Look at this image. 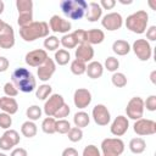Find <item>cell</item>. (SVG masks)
<instances>
[{
  "label": "cell",
  "mask_w": 156,
  "mask_h": 156,
  "mask_svg": "<svg viewBox=\"0 0 156 156\" xmlns=\"http://www.w3.org/2000/svg\"><path fill=\"white\" fill-rule=\"evenodd\" d=\"M12 84L22 93H30L37 88V80L27 68L18 67L11 74Z\"/></svg>",
  "instance_id": "obj_1"
},
{
  "label": "cell",
  "mask_w": 156,
  "mask_h": 156,
  "mask_svg": "<svg viewBox=\"0 0 156 156\" xmlns=\"http://www.w3.org/2000/svg\"><path fill=\"white\" fill-rule=\"evenodd\" d=\"M60 9L71 20H80L85 16L88 2L85 0H61Z\"/></svg>",
  "instance_id": "obj_2"
},
{
  "label": "cell",
  "mask_w": 156,
  "mask_h": 156,
  "mask_svg": "<svg viewBox=\"0 0 156 156\" xmlns=\"http://www.w3.org/2000/svg\"><path fill=\"white\" fill-rule=\"evenodd\" d=\"M49 24L44 21L32 22L29 26L20 28V35L24 41H34L39 38L49 37Z\"/></svg>",
  "instance_id": "obj_3"
},
{
  "label": "cell",
  "mask_w": 156,
  "mask_h": 156,
  "mask_svg": "<svg viewBox=\"0 0 156 156\" xmlns=\"http://www.w3.org/2000/svg\"><path fill=\"white\" fill-rule=\"evenodd\" d=\"M149 22V15L144 10H139L132 15H129L126 20V27L133 33L143 34L146 30Z\"/></svg>",
  "instance_id": "obj_4"
},
{
  "label": "cell",
  "mask_w": 156,
  "mask_h": 156,
  "mask_svg": "<svg viewBox=\"0 0 156 156\" xmlns=\"http://www.w3.org/2000/svg\"><path fill=\"white\" fill-rule=\"evenodd\" d=\"M144 108H145L144 100L140 96H134L127 104V107H126L127 117L130 119H134V121L140 119L144 115Z\"/></svg>",
  "instance_id": "obj_5"
},
{
  "label": "cell",
  "mask_w": 156,
  "mask_h": 156,
  "mask_svg": "<svg viewBox=\"0 0 156 156\" xmlns=\"http://www.w3.org/2000/svg\"><path fill=\"white\" fill-rule=\"evenodd\" d=\"M102 154L119 156L124 151V143L118 138H106L101 143Z\"/></svg>",
  "instance_id": "obj_6"
},
{
  "label": "cell",
  "mask_w": 156,
  "mask_h": 156,
  "mask_svg": "<svg viewBox=\"0 0 156 156\" xmlns=\"http://www.w3.org/2000/svg\"><path fill=\"white\" fill-rule=\"evenodd\" d=\"M130 49H133L134 54L140 61H147L152 55L151 45L146 39H136Z\"/></svg>",
  "instance_id": "obj_7"
},
{
  "label": "cell",
  "mask_w": 156,
  "mask_h": 156,
  "mask_svg": "<svg viewBox=\"0 0 156 156\" xmlns=\"http://www.w3.org/2000/svg\"><path fill=\"white\" fill-rule=\"evenodd\" d=\"M133 129L138 135H152L156 133V122L152 119L140 118L135 121Z\"/></svg>",
  "instance_id": "obj_8"
},
{
  "label": "cell",
  "mask_w": 156,
  "mask_h": 156,
  "mask_svg": "<svg viewBox=\"0 0 156 156\" xmlns=\"http://www.w3.org/2000/svg\"><path fill=\"white\" fill-rule=\"evenodd\" d=\"M101 24L107 30H117L122 27L123 18H122L121 13H118V12H110L102 17Z\"/></svg>",
  "instance_id": "obj_9"
},
{
  "label": "cell",
  "mask_w": 156,
  "mask_h": 156,
  "mask_svg": "<svg viewBox=\"0 0 156 156\" xmlns=\"http://www.w3.org/2000/svg\"><path fill=\"white\" fill-rule=\"evenodd\" d=\"M65 104V100L62 95L60 94H52L44 105V112L48 117H54V115L57 112V110Z\"/></svg>",
  "instance_id": "obj_10"
},
{
  "label": "cell",
  "mask_w": 156,
  "mask_h": 156,
  "mask_svg": "<svg viewBox=\"0 0 156 156\" xmlns=\"http://www.w3.org/2000/svg\"><path fill=\"white\" fill-rule=\"evenodd\" d=\"M71 27H72L71 22L65 20V18H62V17H60L58 15H54L49 21V28H50V30H52L55 33L66 34V33L69 32Z\"/></svg>",
  "instance_id": "obj_11"
},
{
  "label": "cell",
  "mask_w": 156,
  "mask_h": 156,
  "mask_svg": "<svg viewBox=\"0 0 156 156\" xmlns=\"http://www.w3.org/2000/svg\"><path fill=\"white\" fill-rule=\"evenodd\" d=\"M48 57L49 56H48L46 51L43 49L32 50L26 55V63L30 67H39L46 61Z\"/></svg>",
  "instance_id": "obj_12"
},
{
  "label": "cell",
  "mask_w": 156,
  "mask_h": 156,
  "mask_svg": "<svg viewBox=\"0 0 156 156\" xmlns=\"http://www.w3.org/2000/svg\"><path fill=\"white\" fill-rule=\"evenodd\" d=\"M93 118H94V122L98 124V126H107L111 121V116H110V112L107 110V107L102 104H99L96 106H94L93 108Z\"/></svg>",
  "instance_id": "obj_13"
},
{
  "label": "cell",
  "mask_w": 156,
  "mask_h": 156,
  "mask_svg": "<svg viewBox=\"0 0 156 156\" xmlns=\"http://www.w3.org/2000/svg\"><path fill=\"white\" fill-rule=\"evenodd\" d=\"M15 45V32L13 28L6 23L0 30V49H11Z\"/></svg>",
  "instance_id": "obj_14"
},
{
  "label": "cell",
  "mask_w": 156,
  "mask_h": 156,
  "mask_svg": "<svg viewBox=\"0 0 156 156\" xmlns=\"http://www.w3.org/2000/svg\"><path fill=\"white\" fill-rule=\"evenodd\" d=\"M73 102L78 108H85L91 102V94L85 88H78L73 95Z\"/></svg>",
  "instance_id": "obj_15"
},
{
  "label": "cell",
  "mask_w": 156,
  "mask_h": 156,
  "mask_svg": "<svg viewBox=\"0 0 156 156\" xmlns=\"http://www.w3.org/2000/svg\"><path fill=\"white\" fill-rule=\"evenodd\" d=\"M55 71H56V65H55L54 60L50 58V57H48L46 61L41 66L38 67L37 73H38V77H39L40 80L46 82V80H49L52 77V74L55 73Z\"/></svg>",
  "instance_id": "obj_16"
},
{
  "label": "cell",
  "mask_w": 156,
  "mask_h": 156,
  "mask_svg": "<svg viewBox=\"0 0 156 156\" xmlns=\"http://www.w3.org/2000/svg\"><path fill=\"white\" fill-rule=\"evenodd\" d=\"M128 128H129L128 118L124 117V116H117V117L113 119V122H112V124H111V127H110V130H111V133H112L113 135H116V136H122L123 134L127 133Z\"/></svg>",
  "instance_id": "obj_17"
},
{
  "label": "cell",
  "mask_w": 156,
  "mask_h": 156,
  "mask_svg": "<svg viewBox=\"0 0 156 156\" xmlns=\"http://www.w3.org/2000/svg\"><path fill=\"white\" fill-rule=\"evenodd\" d=\"M74 55H76V58L77 60H80V61H83V62L87 63L88 61H90L94 57V49L88 43L79 44V45H77V49H76Z\"/></svg>",
  "instance_id": "obj_18"
},
{
  "label": "cell",
  "mask_w": 156,
  "mask_h": 156,
  "mask_svg": "<svg viewBox=\"0 0 156 156\" xmlns=\"http://www.w3.org/2000/svg\"><path fill=\"white\" fill-rule=\"evenodd\" d=\"M101 15H102V9L98 2L91 1V2L88 4V9H87V12H85V18L89 22H96L98 20L101 18Z\"/></svg>",
  "instance_id": "obj_19"
},
{
  "label": "cell",
  "mask_w": 156,
  "mask_h": 156,
  "mask_svg": "<svg viewBox=\"0 0 156 156\" xmlns=\"http://www.w3.org/2000/svg\"><path fill=\"white\" fill-rule=\"evenodd\" d=\"M0 108L9 115H15L18 110V104L13 98H9V96H4L0 98Z\"/></svg>",
  "instance_id": "obj_20"
},
{
  "label": "cell",
  "mask_w": 156,
  "mask_h": 156,
  "mask_svg": "<svg viewBox=\"0 0 156 156\" xmlns=\"http://www.w3.org/2000/svg\"><path fill=\"white\" fill-rule=\"evenodd\" d=\"M85 73L88 74L89 78L91 79H98L102 76L104 73V66L99 62V61H91L90 63H88Z\"/></svg>",
  "instance_id": "obj_21"
},
{
  "label": "cell",
  "mask_w": 156,
  "mask_h": 156,
  "mask_svg": "<svg viewBox=\"0 0 156 156\" xmlns=\"http://www.w3.org/2000/svg\"><path fill=\"white\" fill-rule=\"evenodd\" d=\"M105 39V34L101 29L98 28H93L87 32V43L89 45H94V44H100L102 43Z\"/></svg>",
  "instance_id": "obj_22"
},
{
  "label": "cell",
  "mask_w": 156,
  "mask_h": 156,
  "mask_svg": "<svg viewBox=\"0 0 156 156\" xmlns=\"http://www.w3.org/2000/svg\"><path fill=\"white\" fill-rule=\"evenodd\" d=\"M112 51L118 56H124L130 51V45L128 41L118 39L112 44Z\"/></svg>",
  "instance_id": "obj_23"
},
{
  "label": "cell",
  "mask_w": 156,
  "mask_h": 156,
  "mask_svg": "<svg viewBox=\"0 0 156 156\" xmlns=\"http://www.w3.org/2000/svg\"><path fill=\"white\" fill-rule=\"evenodd\" d=\"M146 149V143L143 138H133L129 141V150L133 154H141Z\"/></svg>",
  "instance_id": "obj_24"
},
{
  "label": "cell",
  "mask_w": 156,
  "mask_h": 156,
  "mask_svg": "<svg viewBox=\"0 0 156 156\" xmlns=\"http://www.w3.org/2000/svg\"><path fill=\"white\" fill-rule=\"evenodd\" d=\"M37 132H38V128H37V126H35V123L33 121H26L22 124V127H21V133L26 138H33V136H35Z\"/></svg>",
  "instance_id": "obj_25"
},
{
  "label": "cell",
  "mask_w": 156,
  "mask_h": 156,
  "mask_svg": "<svg viewBox=\"0 0 156 156\" xmlns=\"http://www.w3.org/2000/svg\"><path fill=\"white\" fill-rule=\"evenodd\" d=\"M73 122H74V126H76V127H78V128L82 129V128H84V127H87V126L89 124L90 117H89V115H88L87 112L79 111V112H77V113L74 115Z\"/></svg>",
  "instance_id": "obj_26"
},
{
  "label": "cell",
  "mask_w": 156,
  "mask_h": 156,
  "mask_svg": "<svg viewBox=\"0 0 156 156\" xmlns=\"http://www.w3.org/2000/svg\"><path fill=\"white\" fill-rule=\"evenodd\" d=\"M71 60V55L66 49H58L55 52V61L56 63H58L60 66H65Z\"/></svg>",
  "instance_id": "obj_27"
},
{
  "label": "cell",
  "mask_w": 156,
  "mask_h": 156,
  "mask_svg": "<svg viewBox=\"0 0 156 156\" xmlns=\"http://www.w3.org/2000/svg\"><path fill=\"white\" fill-rule=\"evenodd\" d=\"M41 129L46 134L56 133V119L54 117H46L41 123Z\"/></svg>",
  "instance_id": "obj_28"
},
{
  "label": "cell",
  "mask_w": 156,
  "mask_h": 156,
  "mask_svg": "<svg viewBox=\"0 0 156 156\" xmlns=\"http://www.w3.org/2000/svg\"><path fill=\"white\" fill-rule=\"evenodd\" d=\"M85 69H87V63L80 61V60H73L71 62V72L76 76H80L83 73H85Z\"/></svg>",
  "instance_id": "obj_29"
},
{
  "label": "cell",
  "mask_w": 156,
  "mask_h": 156,
  "mask_svg": "<svg viewBox=\"0 0 156 156\" xmlns=\"http://www.w3.org/2000/svg\"><path fill=\"white\" fill-rule=\"evenodd\" d=\"M60 44H61L65 49H74V48H77V45H78V43H77V40H76V38L73 37L72 33L65 34V35L61 38Z\"/></svg>",
  "instance_id": "obj_30"
},
{
  "label": "cell",
  "mask_w": 156,
  "mask_h": 156,
  "mask_svg": "<svg viewBox=\"0 0 156 156\" xmlns=\"http://www.w3.org/2000/svg\"><path fill=\"white\" fill-rule=\"evenodd\" d=\"M51 91H52V88L49 84H43V85H39V88H37L35 96L39 100H46L51 94Z\"/></svg>",
  "instance_id": "obj_31"
},
{
  "label": "cell",
  "mask_w": 156,
  "mask_h": 156,
  "mask_svg": "<svg viewBox=\"0 0 156 156\" xmlns=\"http://www.w3.org/2000/svg\"><path fill=\"white\" fill-rule=\"evenodd\" d=\"M41 108L38 106V105H32L27 108L26 111V115L28 117V121H37L41 117Z\"/></svg>",
  "instance_id": "obj_32"
},
{
  "label": "cell",
  "mask_w": 156,
  "mask_h": 156,
  "mask_svg": "<svg viewBox=\"0 0 156 156\" xmlns=\"http://www.w3.org/2000/svg\"><path fill=\"white\" fill-rule=\"evenodd\" d=\"M16 7L18 10V13L33 12V1L32 0H16Z\"/></svg>",
  "instance_id": "obj_33"
},
{
  "label": "cell",
  "mask_w": 156,
  "mask_h": 156,
  "mask_svg": "<svg viewBox=\"0 0 156 156\" xmlns=\"http://www.w3.org/2000/svg\"><path fill=\"white\" fill-rule=\"evenodd\" d=\"M33 22V12H22L18 13V18H17V23L21 28L29 26Z\"/></svg>",
  "instance_id": "obj_34"
},
{
  "label": "cell",
  "mask_w": 156,
  "mask_h": 156,
  "mask_svg": "<svg viewBox=\"0 0 156 156\" xmlns=\"http://www.w3.org/2000/svg\"><path fill=\"white\" fill-rule=\"evenodd\" d=\"M58 45H60V40L55 35H49L44 40V48L49 51H55L56 49H58Z\"/></svg>",
  "instance_id": "obj_35"
},
{
  "label": "cell",
  "mask_w": 156,
  "mask_h": 156,
  "mask_svg": "<svg viewBox=\"0 0 156 156\" xmlns=\"http://www.w3.org/2000/svg\"><path fill=\"white\" fill-rule=\"evenodd\" d=\"M111 80H112V84L117 88H123L127 85V77L121 72H115L113 76L111 77Z\"/></svg>",
  "instance_id": "obj_36"
},
{
  "label": "cell",
  "mask_w": 156,
  "mask_h": 156,
  "mask_svg": "<svg viewBox=\"0 0 156 156\" xmlns=\"http://www.w3.org/2000/svg\"><path fill=\"white\" fill-rule=\"evenodd\" d=\"M67 135H68V139L72 143H77L79 140H82V138H83V130L80 128H78V127H71V129L68 130Z\"/></svg>",
  "instance_id": "obj_37"
},
{
  "label": "cell",
  "mask_w": 156,
  "mask_h": 156,
  "mask_svg": "<svg viewBox=\"0 0 156 156\" xmlns=\"http://www.w3.org/2000/svg\"><path fill=\"white\" fill-rule=\"evenodd\" d=\"M118 67H119V61H118L116 57L110 56V57H107V58L105 60V68H106L107 71H110V72H116V71L118 69Z\"/></svg>",
  "instance_id": "obj_38"
},
{
  "label": "cell",
  "mask_w": 156,
  "mask_h": 156,
  "mask_svg": "<svg viewBox=\"0 0 156 156\" xmlns=\"http://www.w3.org/2000/svg\"><path fill=\"white\" fill-rule=\"evenodd\" d=\"M71 129V124L66 119H57L56 121V132L60 134H67Z\"/></svg>",
  "instance_id": "obj_39"
},
{
  "label": "cell",
  "mask_w": 156,
  "mask_h": 156,
  "mask_svg": "<svg viewBox=\"0 0 156 156\" xmlns=\"http://www.w3.org/2000/svg\"><path fill=\"white\" fill-rule=\"evenodd\" d=\"M11 124H12V117H11V115L5 113V112L0 113V128L9 129L11 127Z\"/></svg>",
  "instance_id": "obj_40"
},
{
  "label": "cell",
  "mask_w": 156,
  "mask_h": 156,
  "mask_svg": "<svg viewBox=\"0 0 156 156\" xmlns=\"http://www.w3.org/2000/svg\"><path fill=\"white\" fill-rule=\"evenodd\" d=\"M69 112H71L69 106H68L67 104H63V105L57 110V112L54 115V117H56L57 119H63L65 117H67V116L69 115Z\"/></svg>",
  "instance_id": "obj_41"
},
{
  "label": "cell",
  "mask_w": 156,
  "mask_h": 156,
  "mask_svg": "<svg viewBox=\"0 0 156 156\" xmlns=\"http://www.w3.org/2000/svg\"><path fill=\"white\" fill-rule=\"evenodd\" d=\"M4 93L6 94V96H9V98H13V96H17L18 90H17V88H16L12 83L7 82V83L4 85Z\"/></svg>",
  "instance_id": "obj_42"
},
{
  "label": "cell",
  "mask_w": 156,
  "mask_h": 156,
  "mask_svg": "<svg viewBox=\"0 0 156 156\" xmlns=\"http://www.w3.org/2000/svg\"><path fill=\"white\" fill-rule=\"evenodd\" d=\"M72 34H73V37L76 38L78 45L87 43V30H84V29H77V30H74Z\"/></svg>",
  "instance_id": "obj_43"
},
{
  "label": "cell",
  "mask_w": 156,
  "mask_h": 156,
  "mask_svg": "<svg viewBox=\"0 0 156 156\" xmlns=\"http://www.w3.org/2000/svg\"><path fill=\"white\" fill-rule=\"evenodd\" d=\"M13 146H15V144H13L6 135L2 134V136L0 138V149L4 150V151H9V150H11Z\"/></svg>",
  "instance_id": "obj_44"
},
{
  "label": "cell",
  "mask_w": 156,
  "mask_h": 156,
  "mask_svg": "<svg viewBox=\"0 0 156 156\" xmlns=\"http://www.w3.org/2000/svg\"><path fill=\"white\" fill-rule=\"evenodd\" d=\"M83 156H101L100 150L95 145H88L83 150Z\"/></svg>",
  "instance_id": "obj_45"
},
{
  "label": "cell",
  "mask_w": 156,
  "mask_h": 156,
  "mask_svg": "<svg viewBox=\"0 0 156 156\" xmlns=\"http://www.w3.org/2000/svg\"><path fill=\"white\" fill-rule=\"evenodd\" d=\"M4 135H6V136H7V138H9V139L15 144V146H16V145H18L20 139H21V138H20V134H18L15 129H7V130L4 133Z\"/></svg>",
  "instance_id": "obj_46"
},
{
  "label": "cell",
  "mask_w": 156,
  "mask_h": 156,
  "mask_svg": "<svg viewBox=\"0 0 156 156\" xmlns=\"http://www.w3.org/2000/svg\"><path fill=\"white\" fill-rule=\"evenodd\" d=\"M144 107L149 111H156V95H150L146 101H144Z\"/></svg>",
  "instance_id": "obj_47"
},
{
  "label": "cell",
  "mask_w": 156,
  "mask_h": 156,
  "mask_svg": "<svg viewBox=\"0 0 156 156\" xmlns=\"http://www.w3.org/2000/svg\"><path fill=\"white\" fill-rule=\"evenodd\" d=\"M99 5L101 6V9H105V10H111V9H113V7H115L116 1H115V0H101Z\"/></svg>",
  "instance_id": "obj_48"
},
{
  "label": "cell",
  "mask_w": 156,
  "mask_h": 156,
  "mask_svg": "<svg viewBox=\"0 0 156 156\" xmlns=\"http://www.w3.org/2000/svg\"><path fill=\"white\" fill-rule=\"evenodd\" d=\"M146 38L151 41L156 40V26H151L149 29H146Z\"/></svg>",
  "instance_id": "obj_49"
},
{
  "label": "cell",
  "mask_w": 156,
  "mask_h": 156,
  "mask_svg": "<svg viewBox=\"0 0 156 156\" xmlns=\"http://www.w3.org/2000/svg\"><path fill=\"white\" fill-rule=\"evenodd\" d=\"M10 156H28V154H27V150L26 149H23V147H16V149H13L11 151Z\"/></svg>",
  "instance_id": "obj_50"
},
{
  "label": "cell",
  "mask_w": 156,
  "mask_h": 156,
  "mask_svg": "<svg viewBox=\"0 0 156 156\" xmlns=\"http://www.w3.org/2000/svg\"><path fill=\"white\" fill-rule=\"evenodd\" d=\"M9 66H10L9 60H7L5 56H0V72H5V71H7Z\"/></svg>",
  "instance_id": "obj_51"
},
{
  "label": "cell",
  "mask_w": 156,
  "mask_h": 156,
  "mask_svg": "<svg viewBox=\"0 0 156 156\" xmlns=\"http://www.w3.org/2000/svg\"><path fill=\"white\" fill-rule=\"evenodd\" d=\"M62 156H79V155L74 147H66L62 151Z\"/></svg>",
  "instance_id": "obj_52"
},
{
  "label": "cell",
  "mask_w": 156,
  "mask_h": 156,
  "mask_svg": "<svg viewBox=\"0 0 156 156\" xmlns=\"http://www.w3.org/2000/svg\"><path fill=\"white\" fill-rule=\"evenodd\" d=\"M155 76H156V71H152L151 72V76H150V78H151V82L155 84L156 83V80H155Z\"/></svg>",
  "instance_id": "obj_53"
},
{
  "label": "cell",
  "mask_w": 156,
  "mask_h": 156,
  "mask_svg": "<svg viewBox=\"0 0 156 156\" xmlns=\"http://www.w3.org/2000/svg\"><path fill=\"white\" fill-rule=\"evenodd\" d=\"M4 9H5V5H4V1H2V0H0V15L2 13V11H4Z\"/></svg>",
  "instance_id": "obj_54"
},
{
  "label": "cell",
  "mask_w": 156,
  "mask_h": 156,
  "mask_svg": "<svg viewBox=\"0 0 156 156\" xmlns=\"http://www.w3.org/2000/svg\"><path fill=\"white\" fill-rule=\"evenodd\" d=\"M119 2H121V4H123V5H126V4H127V5H129V4H132L133 1H132V0H128V1H124V0H119Z\"/></svg>",
  "instance_id": "obj_55"
},
{
  "label": "cell",
  "mask_w": 156,
  "mask_h": 156,
  "mask_svg": "<svg viewBox=\"0 0 156 156\" xmlns=\"http://www.w3.org/2000/svg\"><path fill=\"white\" fill-rule=\"evenodd\" d=\"M5 24H6V22H5V21H2V20H0V30L4 28V26H5Z\"/></svg>",
  "instance_id": "obj_56"
},
{
  "label": "cell",
  "mask_w": 156,
  "mask_h": 156,
  "mask_svg": "<svg viewBox=\"0 0 156 156\" xmlns=\"http://www.w3.org/2000/svg\"><path fill=\"white\" fill-rule=\"evenodd\" d=\"M102 156H115V155H107V154H102Z\"/></svg>",
  "instance_id": "obj_57"
},
{
  "label": "cell",
  "mask_w": 156,
  "mask_h": 156,
  "mask_svg": "<svg viewBox=\"0 0 156 156\" xmlns=\"http://www.w3.org/2000/svg\"><path fill=\"white\" fill-rule=\"evenodd\" d=\"M0 156H7V155H5V154H2V152H0Z\"/></svg>",
  "instance_id": "obj_58"
}]
</instances>
